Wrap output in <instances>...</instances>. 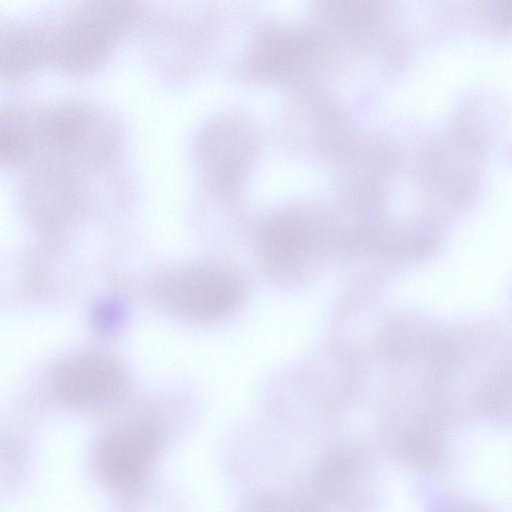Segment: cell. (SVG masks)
I'll list each match as a JSON object with an SVG mask.
<instances>
[{
    "label": "cell",
    "mask_w": 512,
    "mask_h": 512,
    "mask_svg": "<svg viewBox=\"0 0 512 512\" xmlns=\"http://www.w3.org/2000/svg\"><path fill=\"white\" fill-rule=\"evenodd\" d=\"M138 8L131 2H87L60 25L48 26L50 61L71 73L99 65L131 28Z\"/></svg>",
    "instance_id": "obj_1"
},
{
    "label": "cell",
    "mask_w": 512,
    "mask_h": 512,
    "mask_svg": "<svg viewBox=\"0 0 512 512\" xmlns=\"http://www.w3.org/2000/svg\"><path fill=\"white\" fill-rule=\"evenodd\" d=\"M173 314L190 320H210L234 309L243 283L236 272L218 264H194L164 276L157 290Z\"/></svg>",
    "instance_id": "obj_2"
},
{
    "label": "cell",
    "mask_w": 512,
    "mask_h": 512,
    "mask_svg": "<svg viewBox=\"0 0 512 512\" xmlns=\"http://www.w3.org/2000/svg\"><path fill=\"white\" fill-rule=\"evenodd\" d=\"M158 431L146 424H129L108 432L97 444L94 467L105 486L118 493L139 489L159 448Z\"/></svg>",
    "instance_id": "obj_3"
},
{
    "label": "cell",
    "mask_w": 512,
    "mask_h": 512,
    "mask_svg": "<svg viewBox=\"0 0 512 512\" xmlns=\"http://www.w3.org/2000/svg\"><path fill=\"white\" fill-rule=\"evenodd\" d=\"M122 382L119 365L99 353L73 356L60 364L53 375L56 392L65 401L80 406L109 400L119 391Z\"/></svg>",
    "instance_id": "obj_4"
},
{
    "label": "cell",
    "mask_w": 512,
    "mask_h": 512,
    "mask_svg": "<svg viewBox=\"0 0 512 512\" xmlns=\"http://www.w3.org/2000/svg\"><path fill=\"white\" fill-rule=\"evenodd\" d=\"M229 124H213L204 128L195 143V152L202 172L216 188H227L238 172L242 140Z\"/></svg>",
    "instance_id": "obj_5"
},
{
    "label": "cell",
    "mask_w": 512,
    "mask_h": 512,
    "mask_svg": "<svg viewBox=\"0 0 512 512\" xmlns=\"http://www.w3.org/2000/svg\"><path fill=\"white\" fill-rule=\"evenodd\" d=\"M298 221L281 222L273 225L263 238L262 252L274 269L284 270L287 275L301 273L306 261L312 260L319 252L318 238L313 231Z\"/></svg>",
    "instance_id": "obj_6"
},
{
    "label": "cell",
    "mask_w": 512,
    "mask_h": 512,
    "mask_svg": "<svg viewBox=\"0 0 512 512\" xmlns=\"http://www.w3.org/2000/svg\"><path fill=\"white\" fill-rule=\"evenodd\" d=\"M46 26L8 28L1 40V72L8 78L29 72L49 61Z\"/></svg>",
    "instance_id": "obj_7"
},
{
    "label": "cell",
    "mask_w": 512,
    "mask_h": 512,
    "mask_svg": "<svg viewBox=\"0 0 512 512\" xmlns=\"http://www.w3.org/2000/svg\"><path fill=\"white\" fill-rule=\"evenodd\" d=\"M305 49L302 38L291 34H276L259 45L255 64L261 72H287L302 60Z\"/></svg>",
    "instance_id": "obj_8"
},
{
    "label": "cell",
    "mask_w": 512,
    "mask_h": 512,
    "mask_svg": "<svg viewBox=\"0 0 512 512\" xmlns=\"http://www.w3.org/2000/svg\"><path fill=\"white\" fill-rule=\"evenodd\" d=\"M480 12L491 29L505 31L512 29V0L483 2Z\"/></svg>",
    "instance_id": "obj_9"
},
{
    "label": "cell",
    "mask_w": 512,
    "mask_h": 512,
    "mask_svg": "<svg viewBox=\"0 0 512 512\" xmlns=\"http://www.w3.org/2000/svg\"><path fill=\"white\" fill-rule=\"evenodd\" d=\"M448 512H478L471 507L459 505L448 509Z\"/></svg>",
    "instance_id": "obj_10"
}]
</instances>
